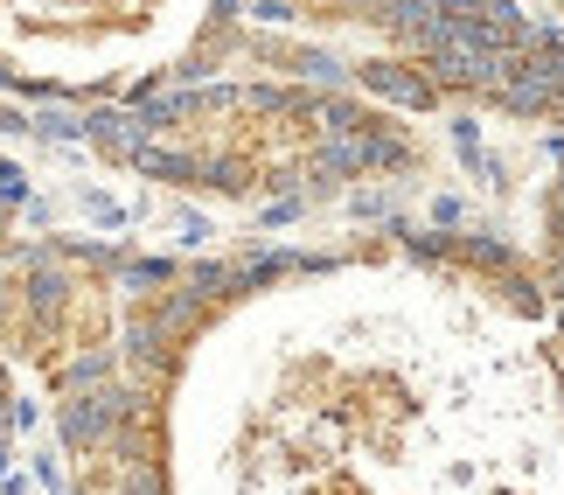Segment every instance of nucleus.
Returning a JSON list of instances; mask_svg holds the SVG:
<instances>
[{
  "label": "nucleus",
  "mask_w": 564,
  "mask_h": 495,
  "mask_svg": "<svg viewBox=\"0 0 564 495\" xmlns=\"http://www.w3.org/2000/svg\"><path fill=\"white\" fill-rule=\"evenodd\" d=\"M188 377L237 412L245 495H551L564 377L530 300L467 266L272 279Z\"/></svg>",
  "instance_id": "nucleus-1"
},
{
  "label": "nucleus",
  "mask_w": 564,
  "mask_h": 495,
  "mask_svg": "<svg viewBox=\"0 0 564 495\" xmlns=\"http://www.w3.org/2000/svg\"><path fill=\"white\" fill-rule=\"evenodd\" d=\"M209 0H0V63L42 84H112L167 56Z\"/></svg>",
  "instance_id": "nucleus-2"
}]
</instances>
